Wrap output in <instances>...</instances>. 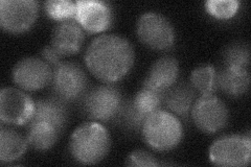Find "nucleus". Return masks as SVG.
I'll return each instance as SVG.
<instances>
[{"instance_id": "1", "label": "nucleus", "mask_w": 251, "mask_h": 167, "mask_svg": "<svg viewBox=\"0 0 251 167\" xmlns=\"http://www.w3.org/2000/svg\"><path fill=\"white\" fill-rule=\"evenodd\" d=\"M135 59L127 39L117 35H100L89 44L85 63L90 73L104 83H114L127 74Z\"/></svg>"}, {"instance_id": "2", "label": "nucleus", "mask_w": 251, "mask_h": 167, "mask_svg": "<svg viewBox=\"0 0 251 167\" xmlns=\"http://www.w3.org/2000/svg\"><path fill=\"white\" fill-rule=\"evenodd\" d=\"M111 138L104 125L90 121L81 124L70 137L69 149L82 164H96L108 155Z\"/></svg>"}, {"instance_id": "3", "label": "nucleus", "mask_w": 251, "mask_h": 167, "mask_svg": "<svg viewBox=\"0 0 251 167\" xmlns=\"http://www.w3.org/2000/svg\"><path fill=\"white\" fill-rule=\"evenodd\" d=\"M141 130L147 144L159 152L176 147L182 138L181 122L174 114L163 110L149 115Z\"/></svg>"}, {"instance_id": "4", "label": "nucleus", "mask_w": 251, "mask_h": 167, "mask_svg": "<svg viewBox=\"0 0 251 167\" xmlns=\"http://www.w3.org/2000/svg\"><path fill=\"white\" fill-rule=\"evenodd\" d=\"M120 89L113 85H100L84 95L83 109L92 121L107 122L115 119L123 106Z\"/></svg>"}, {"instance_id": "5", "label": "nucleus", "mask_w": 251, "mask_h": 167, "mask_svg": "<svg viewBox=\"0 0 251 167\" xmlns=\"http://www.w3.org/2000/svg\"><path fill=\"white\" fill-rule=\"evenodd\" d=\"M51 82L56 96L65 102L84 97L88 86L85 71L74 62H60L54 66Z\"/></svg>"}, {"instance_id": "6", "label": "nucleus", "mask_w": 251, "mask_h": 167, "mask_svg": "<svg viewBox=\"0 0 251 167\" xmlns=\"http://www.w3.org/2000/svg\"><path fill=\"white\" fill-rule=\"evenodd\" d=\"M136 31L141 43L152 49L164 50L174 44V28L161 14L148 12L141 15L137 21Z\"/></svg>"}, {"instance_id": "7", "label": "nucleus", "mask_w": 251, "mask_h": 167, "mask_svg": "<svg viewBox=\"0 0 251 167\" xmlns=\"http://www.w3.org/2000/svg\"><path fill=\"white\" fill-rule=\"evenodd\" d=\"M192 117L197 128L206 134H213L225 128L228 122V109L214 94L201 95L194 102Z\"/></svg>"}, {"instance_id": "8", "label": "nucleus", "mask_w": 251, "mask_h": 167, "mask_svg": "<svg viewBox=\"0 0 251 167\" xmlns=\"http://www.w3.org/2000/svg\"><path fill=\"white\" fill-rule=\"evenodd\" d=\"M249 136H226L216 140L209 148L210 161L218 166H246L250 162Z\"/></svg>"}, {"instance_id": "9", "label": "nucleus", "mask_w": 251, "mask_h": 167, "mask_svg": "<svg viewBox=\"0 0 251 167\" xmlns=\"http://www.w3.org/2000/svg\"><path fill=\"white\" fill-rule=\"evenodd\" d=\"M39 13L36 0H2L0 2V24L6 31L20 34L34 24Z\"/></svg>"}, {"instance_id": "10", "label": "nucleus", "mask_w": 251, "mask_h": 167, "mask_svg": "<svg viewBox=\"0 0 251 167\" xmlns=\"http://www.w3.org/2000/svg\"><path fill=\"white\" fill-rule=\"evenodd\" d=\"M35 101L20 89L6 87L0 92V118L5 123L22 125L33 117Z\"/></svg>"}, {"instance_id": "11", "label": "nucleus", "mask_w": 251, "mask_h": 167, "mask_svg": "<svg viewBox=\"0 0 251 167\" xmlns=\"http://www.w3.org/2000/svg\"><path fill=\"white\" fill-rule=\"evenodd\" d=\"M14 83L26 91L40 90L52 81V69L43 59L28 57L20 60L13 69Z\"/></svg>"}, {"instance_id": "12", "label": "nucleus", "mask_w": 251, "mask_h": 167, "mask_svg": "<svg viewBox=\"0 0 251 167\" xmlns=\"http://www.w3.org/2000/svg\"><path fill=\"white\" fill-rule=\"evenodd\" d=\"M75 20L89 33H100L111 25L112 12L103 1H76Z\"/></svg>"}, {"instance_id": "13", "label": "nucleus", "mask_w": 251, "mask_h": 167, "mask_svg": "<svg viewBox=\"0 0 251 167\" xmlns=\"http://www.w3.org/2000/svg\"><path fill=\"white\" fill-rule=\"evenodd\" d=\"M83 27L75 19L61 21L54 27L51 36V46L62 57L78 52L84 43Z\"/></svg>"}, {"instance_id": "14", "label": "nucleus", "mask_w": 251, "mask_h": 167, "mask_svg": "<svg viewBox=\"0 0 251 167\" xmlns=\"http://www.w3.org/2000/svg\"><path fill=\"white\" fill-rule=\"evenodd\" d=\"M68 119L66 102L59 97H45L35 101V110L29 123L45 122L54 126L60 133L65 129Z\"/></svg>"}, {"instance_id": "15", "label": "nucleus", "mask_w": 251, "mask_h": 167, "mask_svg": "<svg viewBox=\"0 0 251 167\" xmlns=\"http://www.w3.org/2000/svg\"><path fill=\"white\" fill-rule=\"evenodd\" d=\"M179 74V63L173 57H163L151 66L144 86L159 91H167L174 86Z\"/></svg>"}, {"instance_id": "16", "label": "nucleus", "mask_w": 251, "mask_h": 167, "mask_svg": "<svg viewBox=\"0 0 251 167\" xmlns=\"http://www.w3.org/2000/svg\"><path fill=\"white\" fill-rule=\"evenodd\" d=\"M250 76L247 69L224 67L217 74L216 86L232 96H240L249 89Z\"/></svg>"}, {"instance_id": "17", "label": "nucleus", "mask_w": 251, "mask_h": 167, "mask_svg": "<svg viewBox=\"0 0 251 167\" xmlns=\"http://www.w3.org/2000/svg\"><path fill=\"white\" fill-rule=\"evenodd\" d=\"M195 102V89L186 84L172 86L164 92L163 103L172 113L186 117Z\"/></svg>"}, {"instance_id": "18", "label": "nucleus", "mask_w": 251, "mask_h": 167, "mask_svg": "<svg viewBox=\"0 0 251 167\" xmlns=\"http://www.w3.org/2000/svg\"><path fill=\"white\" fill-rule=\"evenodd\" d=\"M27 139L20 133L10 128L1 126L0 130V160L12 162L25 153Z\"/></svg>"}, {"instance_id": "19", "label": "nucleus", "mask_w": 251, "mask_h": 167, "mask_svg": "<svg viewBox=\"0 0 251 167\" xmlns=\"http://www.w3.org/2000/svg\"><path fill=\"white\" fill-rule=\"evenodd\" d=\"M61 133L54 126L45 122H35L28 124L27 142L28 144L40 152L51 148L57 142Z\"/></svg>"}, {"instance_id": "20", "label": "nucleus", "mask_w": 251, "mask_h": 167, "mask_svg": "<svg viewBox=\"0 0 251 167\" xmlns=\"http://www.w3.org/2000/svg\"><path fill=\"white\" fill-rule=\"evenodd\" d=\"M164 92L166 91L155 90L150 87L144 86L132 99V102L141 114L148 117L156 111L160 110L159 108L163 103Z\"/></svg>"}, {"instance_id": "21", "label": "nucleus", "mask_w": 251, "mask_h": 167, "mask_svg": "<svg viewBox=\"0 0 251 167\" xmlns=\"http://www.w3.org/2000/svg\"><path fill=\"white\" fill-rule=\"evenodd\" d=\"M217 72L213 65H201L193 70L191 74V85L201 95L213 94L216 89Z\"/></svg>"}, {"instance_id": "22", "label": "nucleus", "mask_w": 251, "mask_h": 167, "mask_svg": "<svg viewBox=\"0 0 251 167\" xmlns=\"http://www.w3.org/2000/svg\"><path fill=\"white\" fill-rule=\"evenodd\" d=\"M249 63V47L244 43L231 44L224 51V64L226 67L247 69Z\"/></svg>"}, {"instance_id": "23", "label": "nucleus", "mask_w": 251, "mask_h": 167, "mask_svg": "<svg viewBox=\"0 0 251 167\" xmlns=\"http://www.w3.org/2000/svg\"><path fill=\"white\" fill-rule=\"evenodd\" d=\"M45 11L50 18L64 21L75 19L76 4L69 0H49L45 2Z\"/></svg>"}, {"instance_id": "24", "label": "nucleus", "mask_w": 251, "mask_h": 167, "mask_svg": "<svg viewBox=\"0 0 251 167\" xmlns=\"http://www.w3.org/2000/svg\"><path fill=\"white\" fill-rule=\"evenodd\" d=\"M206 11L218 19H229L237 13L239 1L237 0H208L205 2Z\"/></svg>"}, {"instance_id": "25", "label": "nucleus", "mask_w": 251, "mask_h": 167, "mask_svg": "<svg viewBox=\"0 0 251 167\" xmlns=\"http://www.w3.org/2000/svg\"><path fill=\"white\" fill-rule=\"evenodd\" d=\"M127 165L129 166H158L159 163L156 161L155 157L146 152V150H135L133 152L129 158Z\"/></svg>"}, {"instance_id": "26", "label": "nucleus", "mask_w": 251, "mask_h": 167, "mask_svg": "<svg viewBox=\"0 0 251 167\" xmlns=\"http://www.w3.org/2000/svg\"><path fill=\"white\" fill-rule=\"evenodd\" d=\"M41 54L44 58L43 60L49 63V64H53L54 66H56L61 62L62 55L56 49H54L51 45L46 46L45 48L41 51Z\"/></svg>"}]
</instances>
